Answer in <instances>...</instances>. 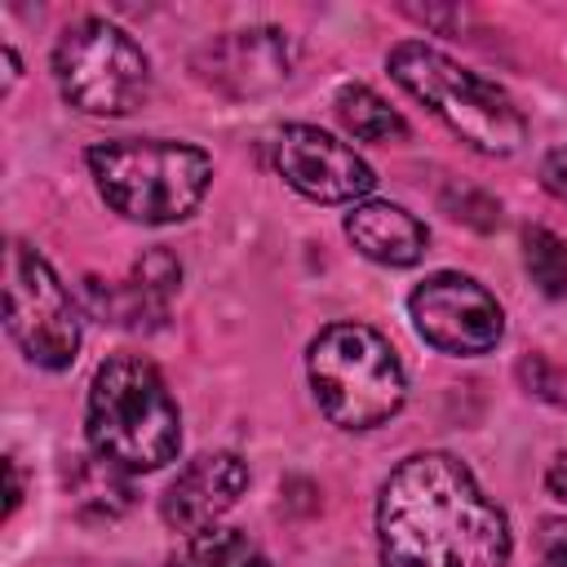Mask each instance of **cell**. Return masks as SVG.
Segmentation results:
<instances>
[{
    "mask_svg": "<svg viewBox=\"0 0 567 567\" xmlns=\"http://www.w3.org/2000/svg\"><path fill=\"white\" fill-rule=\"evenodd\" d=\"M518 377H523V385H527L536 399H549V403L567 408V368H563V363H554V359H545V354H532V359L518 363Z\"/></svg>",
    "mask_w": 567,
    "mask_h": 567,
    "instance_id": "ac0fdd59",
    "label": "cell"
},
{
    "mask_svg": "<svg viewBox=\"0 0 567 567\" xmlns=\"http://www.w3.org/2000/svg\"><path fill=\"white\" fill-rule=\"evenodd\" d=\"M84 159L106 208L142 226L190 217L213 182V159L173 137H115L89 146Z\"/></svg>",
    "mask_w": 567,
    "mask_h": 567,
    "instance_id": "3957f363",
    "label": "cell"
},
{
    "mask_svg": "<svg viewBox=\"0 0 567 567\" xmlns=\"http://www.w3.org/2000/svg\"><path fill=\"white\" fill-rule=\"evenodd\" d=\"M4 328L27 363L62 372L80 354V310L53 266L22 239L4 252Z\"/></svg>",
    "mask_w": 567,
    "mask_h": 567,
    "instance_id": "52a82bcc",
    "label": "cell"
},
{
    "mask_svg": "<svg viewBox=\"0 0 567 567\" xmlns=\"http://www.w3.org/2000/svg\"><path fill=\"white\" fill-rule=\"evenodd\" d=\"M275 168L297 195H306L315 204H354L377 186L368 159L350 142H341L315 124H284L279 128Z\"/></svg>",
    "mask_w": 567,
    "mask_h": 567,
    "instance_id": "9c48e42d",
    "label": "cell"
},
{
    "mask_svg": "<svg viewBox=\"0 0 567 567\" xmlns=\"http://www.w3.org/2000/svg\"><path fill=\"white\" fill-rule=\"evenodd\" d=\"M523 266L545 297H567V239H558L549 226L523 230Z\"/></svg>",
    "mask_w": 567,
    "mask_h": 567,
    "instance_id": "e0dca14e",
    "label": "cell"
},
{
    "mask_svg": "<svg viewBox=\"0 0 567 567\" xmlns=\"http://www.w3.org/2000/svg\"><path fill=\"white\" fill-rule=\"evenodd\" d=\"M536 567H567V518H540Z\"/></svg>",
    "mask_w": 567,
    "mask_h": 567,
    "instance_id": "d6986e66",
    "label": "cell"
},
{
    "mask_svg": "<svg viewBox=\"0 0 567 567\" xmlns=\"http://www.w3.org/2000/svg\"><path fill=\"white\" fill-rule=\"evenodd\" d=\"M177 279H182V266H177L164 248L146 252V257L133 266V275L111 292L115 323L142 328V319H164V310H168V297H173Z\"/></svg>",
    "mask_w": 567,
    "mask_h": 567,
    "instance_id": "5bb4252c",
    "label": "cell"
},
{
    "mask_svg": "<svg viewBox=\"0 0 567 567\" xmlns=\"http://www.w3.org/2000/svg\"><path fill=\"white\" fill-rule=\"evenodd\" d=\"M545 483H549V492L567 505V452H558L554 461H549V470H545Z\"/></svg>",
    "mask_w": 567,
    "mask_h": 567,
    "instance_id": "7402d4cb",
    "label": "cell"
},
{
    "mask_svg": "<svg viewBox=\"0 0 567 567\" xmlns=\"http://www.w3.org/2000/svg\"><path fill=\"white\" fill-rule=\"evenodd\" d=\"M89 447L124 474L164 470L182 447V412L159 368L142 354H111L89 381Z\"/></svg>",
    "mask_w": 567,
    "mask_h": 567,
    "instance_id": "7a4b0ae2",
    "label": "cell"
},
{
    "mask_svg": "<svg viewBox=\"0 0 567 567\" xmlns=\"http://www.w3.org/2000/svg\"><path fill=\"white\" fill-rule=\"evenodd\" d=\"M408 310H412L421 341L443 354L474 359V354L496 350V341L505 337L501 301L478 279L456 275V270H439V275L421 279L408 297Z\"/></svg>",
    "mask_w": 567,
    "mask_h": 567,
    "instance_id": "ba28073f",
    "label": "cell"
},
{
    "mask_svg": "<svg viewBox=\"0 0 567 567\" xmlns=\"http://www.w3.org/2000/svg\"><path fill=\"white\" fill-rule=\"evenodd\" d=\"M394 84L416 97L434 120H443L465 146L483 155H514L527 142V120L514 106V97L474 75L470 66L452 62L425 40H399L385 58Z\"/></svg>",
    "mask_w": 567,
    "mask_h": 567,
    "instance_id": "277c9868",
    "label": "cell"
},
{
    "mask_svg": "<svg viewBox=\"0 0 567 567\" xmlns=\"http://www.w3.org/2000/svg\"><path fill=\"white\" fill-rule=\"evenodd\" d=\"M540 186H545L558 204H567V146H554V151L540 159Z\"/></svg>",
    "mask_w": 567,
    "mask_h": 567,
    "instance_id": "ffe728a7",
    "label": "cell"
},
{
    "mask_svg": "<svg viewBox=\"0 0 567 567\" xmlns=\"http://www.w3.org/2000/svg\"><path fill=\"white\" fill-rule=\"evenodd\" d=\"M332 106H337V120L346 124V133L354 142L385 146V142H403L408 137V120L381 93H372L368 84H341Z\"/></svg>",
    "mask_w": 567,
    "mask_h": 567,
    "instance_id": "9a60e30c",
    "label": "cell"
},
{
    "mask_svg": "<svg viewBox=\"0 0 567 567\" xmlns=\"http://www.w3.org/2000/svg\"><path fill=\"white\" fill-rule=\"evenodd\" d=\"M297 44L279 27H239L199 44L195 71L226 97H261L292 80Z\"/></svg>",
    "mask_w": 567,
    "mask_h": 567,
    "instance_id": "30bf717a",
    "label": "cell"
},
{
    "mask_svg": "<svg viewBox=\"0 0 567 567\" xmlns=\"http://www.w3.org/2000/svg\"><path fill=\"white\" fill-rule=\"evenodd\" d=\"M4 478H9V492H4V518H13L18 501H22V474H18V461L4 456Z\"/></svg>",
    "mask_w": 567,
    "mask_h": 567,
    "instance_id": "44dd1931",
    "label": "cell"
},
{
    "mask_svg": "<svg viewBox=\"0 0 567 567\" xmlns=\"http://www.w3.org/2000/svg\"><path fill=\"white\" fill-rule=\"evenodd\" d=\"M248 487V465L235 452H199L164 492L159 514L173 532L195 536L217 527V518L244 496Z\"/></svg>",
    "mask_w": 567,
    "mask_h": 567,
    "instance_id": "8fae6325",
    "label": "cell"
},
{
    "mask_svg": "<svg viewBox=\"0 0 567 567\" xmlns=\"http://www.w3.org/2000/svg\"><path fill=\"white\" fill-rule=\"evenodd\" d=\"M306 377L337 430H377L408 399L394 346L368 323H328L306 350Z\"/></svg>",
    "mask_w": 567,
    "mask_h": 567,
    "instance_id": "5b68a950",
    "label": "cell"
},
{
    "mask_svg": "<svg viewBox=\"0 0 567 567\" xmlns=\"http://www.w3.org/2000/svg\"><path fill=\"white\" fill-rule=\"evenodd\" d=\"M168 567H270L257 540H248L235 527H208L177 545Z\"/></svg>",
    "mask_w": 567,
    "mask_h": 567,
    "instance_id": "2e32d148",
    "label": "cell"
},
{
    "mask_svg": "<svg viewBox=\"0 0 567 567\" xmlns=\"http://www.w3.org/2000/svg\"><path fill=\"white\" fill-rule=\"evenodd\" d=\"M53 80L66 106L84 115H128L151 93L146 49L106 18H80L53 49Z\"/></svg>",
    "mask_w": 567,
    "mask_h": 567,
    "instance_id": "8992f818",
    "label": "cell"
},
{
    "mask_svg": "<svg viewBox=\"0 0 567 567\" xmlns=\"http://www.w3.org/2000/svg\"><path fill=\"white\" fill-rule=\"evenodd\" d=\"M346 239L377 266H416L425 257V244H430V230L421 217H412L403 204H390V199H363V204H350L346 213Z\"/></svg>",
    "mask_w": 567,
    "mask_h": 567,
    "instance_id": "7c38bea8",
    "label": "cell"
},
{
    "mask_svg": "<svg viewBox=\"0 0 567 567\" xmlns=\"http://www.w3.org/2000/svg\"><path fill=\"white\" fill-rule=\"evenodd\" d=\"M381 567H505V509L452 452H412L377 496Z\"/></svg>",
    "mask_w": 567,
    "mask_h": 567,
    "instance_id": "6da1fadb",
    "label": "cell"
},
{
    "mask_svg": "<svg viewBox=\"0 0 567 567\" xmlns=\"http://www.w3.org/2000/svg\"><path fill=\"white\" fill-rule=\"evenodd\" d=\"M66 492H71V505L80 518H93V523H111L120 518L128 505H133V487H128V474L120 465H111L106 456H97L93 447L84 456H71L66 465Z\"/></svg>",
    "mask_w": 567,
    "mask_h": 567,
    "instance_id": "4fadbf2b",
    "label": "cell"
}]
</instances>
